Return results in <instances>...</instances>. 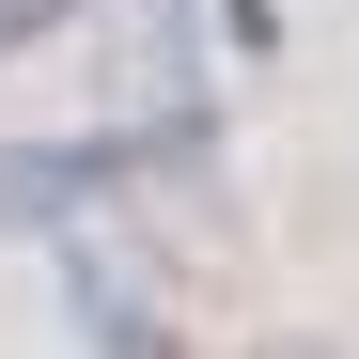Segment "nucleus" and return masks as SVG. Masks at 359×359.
<instances>
[{
  "mask_svg": "<svg viewBox=\"0 0 359 359\" xmlns=\"http://www.w3.org/2000/svg\"><path fill=\"white\" fill-rule=\"evenodd\" d=\"M47 16H79V0H0V47H16V32H47Z\"/></svg>",
  "mask_w": 359,
  "mask_h": 359,
  "instance_id": "nucleus-2",
  "label": "nucleus"
},
{
  "mask_svg": "<svg viewBox=\"0 0 359 359\" xmlns=\"http://www.w3.org/2000/svg\"><path fill=\"white\" fill-rule=\"evenodd\" d=\"M109 172H126V141H32V156H0V219L47 234V219H79Z\"/></svg>",
  "mask_w": 359,
  "mask_h": 359,
  "instance_id": "nucleus-1",
  "label": "nucleus"
}]
</instances>
